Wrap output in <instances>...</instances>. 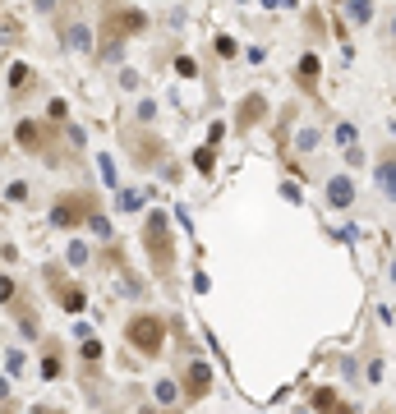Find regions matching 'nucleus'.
<instances>
[{
	"instance_id": "f257e3e1",
	"label": "nucleus",
	"mask_w": 396,
	"mask_h": 414,
	"mask_svg": "<svg viewBox=\"0 0 396 414\" xmlns=\"http://www.w3.org/2000/svg\"><path fill=\"white\" fill-rule=\"evenodd\" d=\"M153 28V19L143 14L138 5H124V0H102V14H97V65H120L124 42L129 37H143Z\"/></svg>"
},
{
	"instance_id": "f03ea898",
	"label": "nucleus",
	"mask_w": 396,
	"mask_h": 414,
	"mask_svg": "<svg viewBox=\"0 0 396 414\" xmlns=\"http://www.w3.org/2000/svg\"><path fill=\"white\" fill-rule=\"evenodd\" d=\"M138 244H143V258H148L153 281L170 286V281H175V272H180V240H175V221H170L166 207H148V212H143Z\"/></svg>"
},
{
	"instance_id": "7ed1b4c3",
	"label": "nucleus",
	"mask_w": 396,
	"mask_h": 414,
	"mask_svg": "<svg viewBox=\"0 0 396 414\" xmlns=\"http://www.w3.org/2000/svg\"><path fill=\"white\" fill-rule=\"evenodd\" d=\"M124 345L138 354V359H162L170 345V313H157V308H138L124 318Z\"/></svg>"
},
{
	"instance_id": "20e7f679",
	"label": "nucleus",
	"mask_w": 396,
	"mask_h": 414,
	"mask_svg": "<svg viewBox=\"0 0 396 414\" xmlns=\"http://www.w3.org/2000/svg\"><path fill=\"white\" fill-rule=\"evenodd\" d=\"M97 207H102V198H97L92 189H60V194L51 198V207H46V226L65 230V235H78Z\"/></svg>"
},
{
	"instance_id": "39448f33",
	"label": "nucleus",
	"mask_w": 396,
	"mask_h": 414,
	"mask_svg": "<svg viewBox=\"0 0 396 414\" xmlns=\"http://www.w3.org/2000/svg\"><path fill=\"white\" fill-rule=\"evenodd\" d=\"M60 138H65V124H51L42 115V120H32V115H23V120L14 124V148L19 152H28V157H37V161H60Z\"/></svg>"
},
{
	"instance_id": "423d86ee",
	"label": "nucleus",
	"mask_w": 396,
	"mask_h": 414,
	"mask_svg": "<svg viewBox=\"0 0 396 414\" xmlns=\"http://www.w3.org/2000/svg\"><path fill=\"white\" fill-rule=\"evenodd\" d=\"M42 281H46V295H51V304L78 318L83 308H88V281H78L65 262H42Z\"/></svg>"
},
{
	"instance_id": "0eeeda50",
	"label": "nucleus",
	"mask_w": 396,
	"mask_h": 414,
	"mask_svg": "<svg viewBox=\"0 0 396 414\" xmlns=\"http://www.w3.org/2000/svg\"><path fill=\"white\" fill-rule=\"evenodd\" d=\"M120 148H124V157H129V166H134V170H157L162 161H166V152H170L166 138L157 134V129H143V124L124 129Z\"/></svg>"
},
{
	"instance_id": "6e6552de",
	"label": "nucleus",
	"mask_w": 396,
	"mask_h": 414,
	"mask_svg": "<svg viewBox=\"0 0 396 414\" xmlns=\"http://www.w3.org/2000/svg\"><path fill=\"white\" fill-rule=\"evenodd\" d=\"M175 378H180V396L189 400V405H198V400H208L217 391V368L203 359V354H184L180 368H175Z\"/></svg>"
},
{
	"instance_id": "1a4fd4ad",
	"label": "nucleus",
	"mask_w": 396,
	"mask_h": 414,
	"mask_svg": "<svg viewBox=\"0 0 396 414\" xmlns=\"http://www.w3.org/2000/svg\"><path fill=\"white\" fill-rule=\"evenodd\" d=\"M263 120H272V97H267V92H244L240 102H235V115H230V129H235V138L254 134Z\"/></svg>"
},
{
	"instance_id": "9d476101",
	"label": "nucleus",
	"mask_w": 396,
	"mask_h": 414,
	"mask_svg": "<svg viewBox=\"0 0 396 414\" xmlns=\"http://www.w3.org/2000/svg\"><path fill=\"white\" fill-rule=\"evenodd\" d=\"M37 345H42V354H37V373H42L46 382H60L65 373H69V350H65V341L60 336H42Z\"/></svg>"
},
{
	"instance_id": "9b49d317",
	"label": "nucleus",
	"mask_w": 396,
	"mask_h": 414,
	"mask_svg": "<svg viewBox=\"0 0 396 414\" xmlns=\"http://www.w3.org/2000/svg\"><path fill=\"white\" fill-rule=\"evenodd\" d=\"M10 318H14V327H19L23 341H42L46 336L42 332V308H37V299H32L28 290H19V299L10 304Z\"/></svg>"
},
{
	"instance_id": "f8f14e48",
	"label": "nucleus",
	"mask_w": 396,
	"mask_h": 414,
	"mask_svg": "<svg viewBox=\"0 0 396 414\" xmlns=\"http://www.w3.org/2000/svg\"><path fill=\"white\" fill-rule=\"evenodd\" d=\"M295 88L305 92L309 102H322V92H318V83H322V60H318V51H305L300 60H295Z\"/></svg>"
},
{
	"instance_id": "ddd939ff",
	"label": "nucleus",
	"mask_w": 396,
	"mask_h": 414,
	"mask_svg": "<svg viewBox=\"0 0 396 414\" xmlns=\"http://www.w3.org/2000/svg\"><path fill=\"white\" fill-rule=\"evenodd\" d=\"M322 198H327L332 212H351V207H355V180H351V170H332V175L322 180Z\"/></svg>"
},
{
	"instance_id": "4468645a",
	"label": "nucleus",
	"mask_w": 396,
	"mask_h": 414,
	"mask_svg": "<svg viewBox=\"0 0 396 414\" xmlns=\"http://www.w3.org/2000/svg\"><path fill=\"white\" fill-rule=\"evenodd\" d=\"M373 189H378L382 203H392L396 207V143L392 148H382L378 161H373Z\"/></svg>"
},
{
	"instance_id": "2eb2a0df",
	"label": "nucleus",
	"mask_w": 396,
	"mask_h": 414,
	"mask_svg": "<svg viewBox=\"0 0 396 414\" xmlns=\"http://www.w3.org/2000/svg\"><path fill=\"white\" fill-rule=\"evenodd\" d=\"M37 83H42V78L32 74V69H28L23 60H14V65H10V97H14V102L32 97V92H37Z\"/></svg>"
},
{
	"instance_id": "dca6fc26",
	"label": "nucleus",
	"mask_w": 396,
	"mask_h": 414,
	"mask_svg": "<svg viewBox=\"0 0 396 414\" xmlns=\"http://www.w3.org/2000/svg\"><path fill=\"white\" fill-rule=\"evenodd\" d=\"M78 368H102V359H107V345H102V336H97V332H88V327H83V332H78Z\"/></svg>"
},
{
	"instance_id": "f3484780",
	"label": "nucleus",
	"mask_w": 396,
	"mask_h": 414,
	"mask_svg": "<svg viewBox=\"0 0 396 414\" xmlns=\"http://www.w3.org/2000/svg\"><path fill=\"white\" fill-rule=\"evenodd\" d=\"M309 414H332L336 405H341V391H336L332 382H318V387H309Z\"/></svg>"
},
{
	"instance_id": "a211bd4d",
	"label": "nucleus",
	"mask_w": 396,
	"mask_h": 414,
	"mask_svg": "<svg viewBox=\"0 0 396 414\" xmlns=\"http://www.w3.org/2000/svg\"><path fill=\"white\" fill-rule=\"evenodd\" d=\"M318 143H322V129H314V124H300V129H295V138H290V152H286V157H300V161H305V157L314 152Z\"/></svg>"
},
{
	"instance_id": "6ab92c4d",
	"label": "nucleus",
	"mask_w": 396,
	"mask_h": 414,
	"mask_svg": "<svg viewBox=\"0 0 396 414\" xmlns=\"http://www.w3.org/2000/svg\"><path fill=\"white\" fill-rule=\"evenodd\" d=\"M116 290H120L124 299H148V281H143L134 267H120V272H116Z\"/></svg>"
},
{
	"instance_id": "aec40b11",
	"label": "nucleus",
	"mask_w": 396,
	"mask_h": 414,
	"mask_svg": "<svg viewBox=\"0 0 396 414\" xmlns=\"http://www.w3.org/2000/svg\"><path fill=\"white\" fill-rule=\"evenodd\" d=\"M153 400L162 405V410H180V378H162V382H153Z\"/></svg>"
},
{
	"instance_id": "412c9836",
	"label": "nucleus",
	"mask_w": 396,
	"mask_h": 414,
	"mask_svg": "<svg viewBox=\"0 0 396 414\" xmlns=\"http://www.w3.org/2000/svg\"><path fill=\"white\" fill-rule=\"evenodd\" d=\"M305 37H309L314 46H322L327 37H332V28H327V19H322L318 5H309V10H305Z\"/></svg>"
},
{
	"instance_id": "4be33fe9",
	"label": "nucleus",
	"mask_w": 396,
	"mask_h": 414,
	"mask_svg": "<svg viewBox=\"0 0 396 414\" xmlns=\"http://www.w3.org/2000/svg\"><path fill=\"white\" fill-rule=\"evenodd\" d=\"M341 19H346L351 28H368V23H373V0H346V5H341Z\"/></svg>"
},
{
	"instance_id": "5701e85b",
	"label": "nucleus",
	"mask_w": 396,
	"mask_h": 414,
	"mask_svg": "<svg viewBox=\"0 0 396 414\" xmlns=\"http://www.w3.org/2000/svg\"><path fill=\"white\" fill-rule=\"evenodd\" d=\"M92 258H97V249H92L88 240H69V249H65V262H69L74 272H83V267H92Z\"/></svg>"
},
{
	"instance_id": "b1692460",
	"label": "nucleus",
	"mask_w": 396,
	"mask_h": 414,
	"mask_svg": "<svg viewBox=\"0 0 396 414\" xmlns=\"http://www.w3.org/2000/svg\"><path fill=\"white\" fill-rule=\"evenodd\" d=\"M88 235H97V240H102V244H107V240H116V230H111V216H107V207H97V212L88 216Z\"/></svg>"
},
{
	"instance_id": "393cba45",
	"label": "nucleus",
	"mask_w": 396,
	"mask_h": 414,
	"mask_svg": "<svg viewBox=\"0 0 396 414\" xmlns=\"http://www.w3.org/2000/svg\"><path fill=\"white\" fill-rule=\"evenodd\" d=\"M332 143L341 148V152H346V148H355V143H360V129H355V120H336V124H332Z\"/></svg>"
},
{
	"instance_id": "a878e982",
	"label": "nucleus",
	"mask_w": 396,
	"mask_h": 414,
	"mask_svg": "<svg viewBox=\"0 0 396 414\" xmlns=\"http://www.w3.org/2000/svg\"><path fill=\"white\" fill-rule=\"evenodd\" d=\"M116 212H143V194L138 189H116Z\"/></svg>"
},
{
	"instance_id": "bb28decb",
	"label": "nucleus",
	"mask_w": 396,
	"mask_h": 414,
	"mask_svg": "<svg viewBox=\"0 0 396 414\" xmlns=\"http://www.w3.org/2000/svg\"><path fill=\"white\" fill-rule=\"evenodd\" d=\"M194 170L203 175V180H212L217 175V148H198L194 152Z\"/></svg>"
},
{
	"instance_id": "cd10ccee",
	"label": "nucleus",
	"mask_w": 396,
	"mask_h": 414,
	"mask_svg": "<svg viewBox=\"0 0 396 414\" xmlns=\"http://www.w3.org/2000/svg\"><path fill=\"white\" fill-rule=\"evenodd\" d=\"M19 290H23V286H19L14 276H10V272H0V308H10V304H14Z\"/></svg>"
},
{
	"instance_id": "c85d7f7f",
	"label": "nucleus",
	"mask_w": 396,
	"mask_h": 414,
	"mask_svg": "<svg viewBox=\"0 0 396 414\" xmlns=\"http://www.w3.org/2000/svg\"><path fill=\"white\" fill-rule=\"evenodd\" d=\"M217 56H221V60H235V56H240V42H235V37H230V32H217Z\"/></svg>"
},
{
	"instance_id": "c756f323",
	"label": "nucleus",
	"mask_w": 396,
	"mask_h": 414,
	"mask_svg": "<svg viewBox=\"0 0 396 414\" xmlns=\"http://www.w3.org/2000/svg\"><path fill=\"white\" fill-rule=\"evenodd\" d=\"M0 42H23V28H19V19L0 14Z\"/></svg>"
},
{
	"instance_id": "7c9ffc66",
	"label": "nucleus",
	"mask_w": 396,
	"mask_h": 414,
	"mask_svg": "<svg viewBox=\"0 0 396 414\" xmlns=\"http://www.w3.org/2000/svg\"><path fill=\"white\" fill-rule=\"evenodd\" d=\"M46 120H51V124H65V120H69V106H65L60 97H51V102H46Z\"/></svg>"
},
{
	"instance_id": "2f4dec72",
	"label": "nucleus",
	"mask_w": 396,
	"mask_h": 414,
	"mask_svg": "<svg viewBox=\"0 0 396 414\" xmlns=\"http://www.w3.org/2000/svg\"><path fill=\"white\" fill-rule=\"evenodd\" d=\"M97 166H102V180H107V184H111V189H120V175H116V161H111V157H107V152L97 157Z\"/></svg>"
},
{
	"instance_id": "473e14b6",
	"label": "nucleus",
	"mask_w": 396,
	"mask_h": 414,
	"mask_svg": "<svg viewBox=\"0 0 396 414\" xmlns=\"http://www.w3.org/2000/svg\"><path fill=\"white\" fill-rule=\"evenodd\" d=\"M153 120H157V102H153V97H143V102H138V124L148 129Z\"/></svg>"
},
{
	"instance_id": "72a5a7b5",
	"label": "nucleus",
	"mask_w": 396,
	"mask_h": 414,
	"mask_svg": "<svg viewBox=\"0 0 396 414\" xmlns=\"http://www.w3.org/2000/svg\"><path fill=\"white\" fill-rule=\"evenodd\" d=\"M23 364H28V359H23V350H10V354H5V373H10V378H19V373H23Z\"/></svg>"
},
{
	"instance_id": "f704fd0d",
	"label": "nucleus",
	"mask_w": 396,
	"mask_h": 414,
	"mask_svg": "<svg viewBox=\"0 0 396 414\" xmlns=\"http://www.w3.org/2000/svg\"><path fill=\"white\" fill-rule=\"evenodd\" d=\"M175 74L180 78H198V65L189 60V56H180V60H175Z\"/></svg>"
},
{
	"instance_id": "c9c22d12",
	"label": "nucleus",
	"mask_w": 396,
	"mask_h": 414,
	"mask_svg": "<svg viewBox=\"0 0 396 414\" xmlns=\"http://www.w3.org/2000/svg\"><path fill=\"white\" fill-rule=\"evenodd\" d=\"M341 157H346V166H364V152H360V143H355V148H346Z\"/></svg>"
},
{
	"instance_id": "e433bc0d",
	"label": "nucleus",
	"mask_w": 396,
	"mask_h": 414,
	"mask_svg": "<svg viewBox=\"0 0 396 414\" xmlns=\"http://www.w3.org/2000/svg\"><path fill=\"white\" fill-rule=\"evenodd\" d=\"M194 290H198V295H208V290H212V281H208V272H203V267L194 272Z\"/></svg>"
},
{
	"instance_id": "4c0bfd02",
	"label": "nucleus",
	"mask_w": 396,
	"mask_h": 414,
	"mask_svg": "<svg viewBox=\"0 0 396 414\" xmlns=\"http://www.w3.org/2000/svg\"><path fill=\"white\" fill-rule=\"evenodd\" d=\"M221 138H226V124L217 120V124H212V129H208V148H217V143H221Z\"/></svg>"
},
{
	"instance_id": "58836bf2",
	"label": "nucleus",
	"mask_w": 396,
	"mask_h": 414,
	"mask_svg": "<svg viewBox=\"0 0 396 414\" xmlns=\"http://www.w3.org/2000/svg\"><path fill=\"white\" fill-rule=\"evenodd\" d=\"M138 414H180V410H162L157 400H143V405H138Z\"/></svg>"
},
{
	"instance_id": "ea45409f",
	"label": "nucleus",
	"mask_w": 396,
	"mask_h": 414,
	"mask_svg": "<svg viewBox=\"0 0 396 414\" xmlns=\"http://www.w3.org/2000/svg\"><path fill=\"white\" fill-rule=\"evenodd\" d=\"M244 56H249V65H263V60H267V46H249Z\"/></svg>"
},
{
	"instance_id": "a19ab883",
	"label": "nucleus",
	"mask_w": 396,
	"mask_h": 414,
	"mask_svg": "<svg viewBox=\"0 0 396 414\" xmlns=\"http://www.w3.org/2000/svg\"><path fill=\"white\" fill-rule=\"evenodd\" d=\"M332 414H355V405H351V400H341V405H336Z\"/></svg>"
},
{
	"instance_id": "79ce46f5",
	"label": "nucleus",
	"mask_w": 396,
	"mask_h": 414,
	"mask_svg": "<svg viewBox=\"0 0 396 414\" xmlns=\"http://www.w3.org/2000/svg\"><path fill=\"white\" fill-rule=\"evenodd\" d=\"M387 281L396 286V258H387Z\"/></svg>"
},
{
	"instance_id": "37998d69",
	"label": "nucleus",
	"mask_w": 396,
	"mask_h": 414,
	"mask_svg": "<svg viewBox=\"0 0 396 414\" xmlns=\"http://www.w3.org/2000/svg\"><path fill=\"white\" fill-rule=\"evenodd\" d=\"M32 414H65V410H51V405H37V410Z\"/></svg>"
},
{
	"instance_id": "c03bdc74",
	"label": "nucleus",
	"mask_w": 396,
	"mask_h": 414,
	"mask_svg": "<svg viewBox=\"0 0 396 414\" xmlns=\"http://www.w3.org/2000/svg\"><path fill=\"white\" fill-rule=\"evenodd\" d=\"M263 10H281V0H258Z\"/></svg>"
},
{
	"instance_id": "a18cd8bd",
	"label": "nucleus",
	"mask_w": 396,
	"mask_h": 414,
	"mask_svg": "<svg viewBox=\"0 0 396 414\" xmlns=\"http://www.w3.org/2000/svg\"><path fill=\"white\" fill-rule=\"evenodd\" d=\"M0 400H10V382L5 378H0Z\"/></svg>"
},
{
	"instance_id": "49530a36",
	"label": "nucleus",
	"mask_w": 396,
	"mask_h": 414,
	"mask_svg": "<svg viewBox=\"0 0 396 414\" xmlns=\"http://www.w3.org/2000/svg\"><path fill=\"white\" fill-rule=\"evenodd\" d=\"M0 414H19V410H10V400H5V405H0Z\"/></svg>"
},
{
	"instance_id": "de8ad7c7",
	"label": "nucleus",
	"mask_w": 396,
	"mask_h": 414,
	"mask_svg": "<svg viewBox=\"0 0 396 414\" xmlns=\"http://www.w3.org/2000/svg\"><path fill=\"white\" fill-rule=\"evenodd\" d=\"M392 37H396V10H392Z\"/></svg>"
},
{
	"instance_id": "09e8293b",
	"label": "nucleus",
	"mask_w": 396,
	"mask_h": 414,
	"mask_svg": "<svg viewBox=\"0 0 396 414\" xmlns=\"http://www.w3.org/2000/svg\"><path fill=\"white\" fill-rule=\"evenodd\" d=\"M295 414H309V405H300V410H295Z\"/></svg>"
},
{
	"instance_id": "8fccbe9b",
	"label": "nucleus",
	"mask_w": 396,
	"mask_h": 414,
	"mask_svg": "<svg viewBox=\"0 0 396 414\" xmlns=\"http://www.w3.org/2000/svg\"><path fill=\"white\" fill-rule=\"evenodd\" d=\"M332 5H336V10H341V5H346V0H332Z\"/></svg>"
},
{
	"instance_id": "3c124183",
	"label": "nucleus",
	"mask_w": 396,
	"mask_h": 414,
	"mask_svg": "<svg viewBox=\"0 0 396 414\" xmlns=\"http://www.w3.org/2000/svg\"><path fill=\"white\" fill-rule=\"evenodd\" d=\"M0 405H5V400H0Z\"/></svg>"
}]
</instances>
